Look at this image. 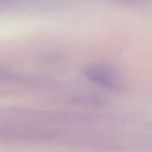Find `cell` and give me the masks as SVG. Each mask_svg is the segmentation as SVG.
I'll return each mask as SVG.
<instances>
[{"instance_id": "cell-1", "label": "cell", "mask_w": 152, "mask_h": 152, "mask_svg": "<svg viewBox=\"0 0 152 152\" xmlns=\"http://www.w3.org/2000/svg\"><path fill=\"white\" fill-rule=\"evenodd\" d=\"M83 75L93 83L108 89H118L121 84L114 70L104 65H89L83 69Z\"/></svg>"}]
</instances>
